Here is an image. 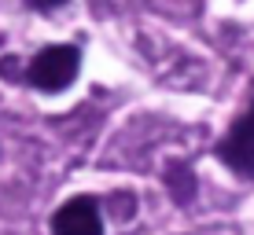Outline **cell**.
<instances>
[{
  "mask_svg": "<svg viewBox=\"0 0 254 235\" xmlns=\"http://www.w3.org/2000/svg\"><path fill=\"white\" fill-rule=\"evenodd\" d=\"M81 70V51L74 45H48L26 66V81L41 92H63Z\"/></svg>",
  "mask_w": 254,
  "mask_h": 235,
  "instance_id": "1",
  "label": "cell"
},
{
  "mask_svg": "<svg viewBox=\"0 0 254 235\" xmlns=\"http://www.w3.org/2000/svg\"><path fill=\"white\" fill-rule=\"evenodd\" d=\"M217 158L232 173H240V177H254V103L247 107V114H240L232 121V129L221 136Z\"/></svg>",
  "mask_w": 254,
  "mask_h": 235,
  "instance_id": "2",
  "label": "cell"
},
{
  "mask_svg": "<svg viewBox=\"0 0 254 235\" xmlns=\"http://www.w3.org/2000/svg\"><path fill=\"white\" fill-rule=\"evenodd\" d=\"M52 235H103L100 202L89 195H77L52 213Z\"/></svg>",
  "mask_w": 254,
  "mask_h": 235,
  "instance_id": "3",
  "label": "cell"
},
{
  "mask_svg": "<svg viewBox=\"0 0 254 235\" xmlns=\"http://www.w3.org/2000/svg\"><path fill=\"white\" fill-rule=\"evenodd\" d=\"M59 4H66V0H26V7H33V11H52Z\"/></svg>",
  "mask_w": 254,
  "mask_h": 235,
  "instance_id": "4",
  "label": "cell"
}]
</instances>
